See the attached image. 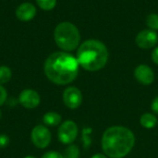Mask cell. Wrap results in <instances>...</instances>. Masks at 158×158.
<instances>
[{
    "mask_svg": "<svg viewBox=\"0 0 158 158\" xmlns=\"http://www.w3.org/2000/svg\"><path fill=\"white\" fill-rule=\"evenodd\" d=\"M44 69L49 81L58 85H65L77 78L79 63L70 54L56 52L46 58Z\"/></svg>",
    "mask_w": 158,
    "mask_h": 158,
    "instance_id": "1",
    "label": "cell"
},
{
    "mask_svg": "<svg viewBox=\"0 0 158 158\" xmlns=\"http://www.w3.org/2000/svg\"><path fill=\"white\" fill-rule=\"evenodd\" d=\"M135 137L131 131L125 127L108 128L103 134L102 148L110 158L125 157L133 148Z\"/></svg>",
    "mask_w": 158,
    "mask_h": 158,
    "instance_id": "2",
    "label": "cell"
},
{
    "mask_svg": "<svg viewBox=\"0 0 158 158\" xmlns=\"http://www.w3.org/2000/svg\"><path fill=\"white\" fill-rule=\"evenodd\" d=\"M77 60L84 69L97 71L103 69L108 60L106 46L97 40H87L81 44L77 52Z\"/></svg>",
    "mask_w": 158,
    "mask_h": 158,
    "instance_id": "3",
    "label": "cell"
},
{
    "mask_svg": "<svg viewBox=\"0 0 158 158\" xmlns=\"http://www.w3.org/2000/svg\"><path fill=\"white\" fill-rule=\"evenodd\" d=\"M54 38L56 45L60 49L69 52L78 47L81 41V34L73 23L64 21L56 27Z\"/></svg>",
    "mask_w": 158,
    "mask_h": 158,
    "instance_id": "4",
    "label": "cell"
},
{
    "mask_svg": "<svg viewBox=\"0 0 158 158\" xmlns=\"http://www.w3.org/2000/svg\"><path fill=\"white\" fill-rule=\"evenodd\" d=\"M78 135V127L72 120L63 122L58 129V139L64 144L72 143Z\"/></svg>",
    "mask_w": 158,
    "mask_h": 158,
    "instance_id": "5",
    "label": "cell"
},
{
    "mask_svg": "<svg viewBox=\"0 0 158 158\" xmlns=\"http://www.w3.org/2000/svg\"><path fill=\"white\" fill-rule=\"evenodd\" d=\"M31 141L36 147L40 149L46 148L51 142V132L46 127L38 125L31 131Z\"/></svg>",
    "mask_w": 158,
    "mask_h": 158,
    "instance_id": "6",
    "label": "cell"
},
{
    "mask_svg": "<svg viewBox=\"0 0 158 158\" xmlns=\"http://www.w3.org/2000/svg\"><path fill=\"white\" fill-rule=\"evenodd\" d=\"M135 42L140 48L149 49L158 43V34L152 30H143L138 33Z\"/></svg>",
    "mask_w": 158,
    "mask_h": 158,
    "instance_id": "7",
    "label": "cell"
},
{
    "mask_svg": "<svg viewBox=\"0 0 158 158\" xmlns=\"http://www.w3.org/2000/svg\"><path fill=\"white\" fill-rule=\"evenodd\" d=\"M64 104L70 109L78 108L82 102V94L76 87H68L63 93Z\"/></svg>",
    "mask_w": 158,
    "mask_h": 158,
    "instance_id": "8",
    "label": "cell"
},
{
    "mask_svg": "<svg viewBox=\"0 0 158 158\" xmlns=\"http://www.w3.org/2000/svg\"><path fill=\"white\" fill-rule=\"evenodd\" d=\"M39 94L31 89L23 90L19 95V103L25 108L32 109L39 106L40 104Z\"/></svg>",
    "mask_w": 158,
    "mask_h": 158,
    "instance_id": "9",
    "label": "cell"
},
{
    "mask_svg": "<svg viewBox=\"0 0 158 158\" xmlns=\"http://www.w3.org/2000/svg\"><path fill=\"white\" fill-rule=\"evenodd\" d=\"M134 77L140 83L149 85L155 80V73L147 65H140L134 70Z\"/></svg>",
    "mask_w": 158,
    "mask_h": 158,
    "instance_id": "10",
    "label": "cell"
},
{
    "mask_svg": "<svg viewBox=\"0 0 158 158\" xmlns=\"http://www.w3.org/2000/svg\"><path fill=\"white\" fill-rule=\"evenodd\" d=\"M36 15V7L31 3H22L16 9V16L20 21H30Z\"/></svg>",
    "mask_w": 158,
    "mask_h": 158,
    "instance_id": "11",
    "label": "cell"
},
{
    "mask_svg": "<svg viewBox=\"0 0 158 158\" xmlns=\"http://www.w3.org/2000/svg\"><path fill=\"white\" fill-rule=\"evenodd\" d=\"M43 120L47 126H57L61 122V116L56 112H47L44 114Z\"/></svg>",
    "mask_w": 158,
    "mask_h": 158,
    "instance_id": "12",
    "label": "cell"
},
{
    "mask_svg": "<svg viewBox=\"0 0 158 158\" xmlns=\"http://www.w3.org/2000/svg\"><path fill=\"white\" fill-rule=\"evenodd\" d=\"M141 125L146 129H153L157 124V118L151 113H145L141 117Z\"/></svg>",
    "mask_w": 158,
    "mask_h": 158,
    "instance_id": "13",
    "label": "cell"
},
{
    "mask_svg": "<svg viewBox=\"0 0 158 158\" xmlns=\"http://www.w3.org/2000/svg\"><path fill=\"white\" fill-rule=\"evenodd\" d=\"M11 76H12V72L8 67L6 66L0 67V85L8 82L9 80L11 79Z\"/></svg>",
    "mask_w": 158,
    "mask_h": 158,
    "instance_id": "14",
    "label": "cell"
},
{
    "mask_svg": "<svg viewBox=\"0 0 158 158\" xmlns=\"http://www.w3.org/2000/svg\"><path fill=\"white\" fill-rule=\"evenodd\" d=\"M146 24L148 28L152 31L158 30V15L156 13H151L146 18Z\"/></svg>",
    "mask_w": 158,
    "mask_h": 158,
    "instance_id": "15",
    "label": "cell"
},
{
    "mask_svg": "<svg viewBox=\"0 0 158 158\" xmlns=\"http://www.w3.org/2000/svg\"><path fill=\"white\" fill-rule=\"evenodd\" d=\"M36 3L40 8L44 10H52L56 5V0H36Z\"/></svg>",
    "mask_w": 158,
    "mask_h": 158,
    "instance_id": "16",
    "label": "cell"
},
{
    "mask_svg": "<svg viewBox=\"0 0 158 158\" xmlns=\"http://www.w3.org/2000/svg\"><path fill=\"white\" fill-rule=\"evenodd\" d=\"M64 158H79L80 156V151L79 148L76 145H69L64 154Z\"/></svg>",
    "mask_w": 158,
    "mask_h": 158,
    "instance_id": "17",
    "label": "cell"
},
{
    "mask_svg": "<svg viewBox=\"0 0 158 158\" xmlns=\"http://www.w3.org/2000/svg\"><path fill=\"white\" fill-rule=\"evenodd\" d=\"M9 138L6 134H0V148H5L9 144Z\"/></svg>",
    "mask_w": 158,
    "mask_h": 158,
    "instance_id": "18",
    "label": "cell"
},
{
    "mask_svg": "<svg viewBox=\"0 0 158 158\" xmlns=\"http://www.w3.org/2000/svg\"><path fill=\"white\" fill-rule=\"evenodd\" d=\"M42 158H64L63 155H61L60 153L55 152V151H50L45 153Z\"/></svg>",
    "mask_w": 158,
    "mask_h": 158,
    "instance_id": "19",
    "label": "cell"
},
{
    "mask_svg": "<svg viewBox=\"0 0 158 158\" xmlns=\"http://www.w3.org/2000/svg\"><path fill=\"white\" fill-rule=\"evenodd\" d=\"M6 97H7V94L6 89L2 85H0V106L5 104V102L6 101Z\"/></svg>",
    "mask_w": 158,
    "mask_h": 158,
    "instance_id": "20",
    "label": "cell"
},
{
    "mask_svg": "<svg viewBox=\"0 0 158 158\" xmlns=\"http://www.w3.org/2000/svg\"><path fill=\"white\" fill-rule=\"evenodd\" d=\"M152 106V110L158 114V96H156L154 99V101L152 102V106Z\"/></svg>",
    "mask_w": 158,
    "mask_h": 158,
    "instance_id": "21",
    "label": "cell"
},
{
    "mask_svg": "<svg viewBox=\"0 0 158 158\" xmlns=\"http://www.w3.org/2000/svg\"><path fill=\"white\" fill-rule=\"evenodd\" d=\"M152 59H153V61H154L156 65H158V47H156V48L153 51Z\"/></svg>",
    "mask_w": 158,
    "mask_h": 158,
    "instance_id": "22",
    "label": "cell"
},
{
    "mask_svg": "<svg viewBox=\"0 0 158 158\" xmlns=\"http://www.w3.org/2000/svg\"><path fill=\"white\" fill-rule=\"evenodd\" d=\"M92 158H106V156H104V155H102V154H96V155H94Z\"/></svg>",
    "mask_w": 158,
    "mask_h": 158,
    "instance_id": "23",
    "label": "cell"
},
{
    "mask_svg": "<svg viewBox=\"0 0 158 158\" xmlns=\"http://www.w3.org/2000/svg\"><path fill=\"white\" fill-rule=\"evenodd\" d=\"M24 158H35L34 156H25Z\"/></svg>",
    "mask_w": 158,
    "mask_h": 158,
    "instance_id": "24",
    "label": "cell"
},
{
    "mask_svg": "<svg viewBox=\"0 0 158 158\" xmlns=\"http://www.w3.org/2000/svg\"><path fill=\"white\" fill-rule=\"evenodd\" d=\"M1 118H2V114H1V110H0V119H1Z\"/></svg>",
    "mask_w": 158,
    "mask_h": 158,
    "instance_id": "25",
    "label": "cell"
}]
</instances>
